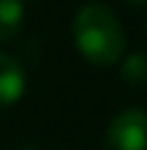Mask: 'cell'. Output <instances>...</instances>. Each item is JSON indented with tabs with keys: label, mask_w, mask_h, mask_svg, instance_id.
<instances>
[{
	"label": "cell",
	"mask_w": 147,
	"mask_h": 150,
	"mask_svg": "<svg viewBox=\"0 0 147 150\" xmlns=\"http://www.w3.org/2000/svg\"><path fill=\"white\" fill-rule=\"evenodd\" d=\"M74 45L79 55L95 66H110L124 58L126 32L118 16L103 3H87L76 11L71 24Z\"/></svg>",
	"instance_id": "obj_1"
},
{
	"label": "cell",
	"mask_w": 147,
	"mask_h": 150,
	"mask_svg": "<svg viewBox=\"0 0 147 150\" xmlns=\"http://www.w3.org/2000/svg\"><path fill=\"white\" fill-rule=\"evenodd\" d=\"M108 150H147V111L124 108L105 129Z\"/></svg>",
	"instance_id": "obj_2"
},
{
	"label": "cell",
	"mask_w": 147,
	"mask_h": 150,
	"mask_svg": "<svg viewBox=\"0 0 147 150\" xmlns=\"http://www.w3.org/2000/svg\"><path fill=\"white\" fill-rule=\"evenodd\" d=\"M24 90H26V71H24V66L13 55L0 53V108H8V105L18 103Z\"/></svg>",
	"instance_id": "obj_3"
},
{
	"label": "cell",
	"mask_w": 147,
	"mask_h": 150,
	"mask_svg": "<svg viewBox=\"0 0 147 150\" xmlns=\"http://www.w3.org/2000/svg\"><path fill=\"white\" fill-rule=\"evenodd\" d=\"M24 32V0H0V45L13 42Z\"/></svg>",
	"instance_id": "obj_4"
},
{
	"label": "cell",
	"mask_w": 147,
	"mask_h": 150,
	"mask_svg": "<svg viewBox=\"0 0 147 150\" xmlns=\"http://www.w3.org/2000/svg\"><path fill=\"white\" fill-rule=\"evenodd\" d=\"M121 76L132 87H147V53H129L121 58Z\"/></svg>",
	"instance_id": "obj_5"
},
{
	"label": "cell",
	"mask_w": 147,
	"mask_h": 150,
	"mask_svg": "<svg viewBox=\"0 0 147 150\" xmlns=\"http://www.w3.org/2000/svg\"><path fill=\"white\" fill-rule=\"evenodd\" d=\"M124 3H132V5H147V0H124Z\"/></svg>",
	"instance_id": "obj_6"
},
{
	"label": "cell",
	"mask_w": 147,
	"mask_h": 150,
	"mask_svg": "<svg viewBox=\"0 0 147 150\" xmlns=\"http://www.w3.org/2000/svg\"><path fill=\"white\" fill-rule=\"evenodd\" d=\"M18 150H37V148H34V145H21Z\"/></svg>",
	"instance_id": "obj_7"
},
{
	"label": "cell",
	"mask_w": 147,
	"mask_h": 150,
	"mask_svg": "<svg viewBox=\"0 0 147 150\" xmlns=\"http://www.w3.org/2000/svg\"><path fill=\"white\" fill-rule=\"evenodd\" d=\"M24 3H26V0H24ZM29 3H37V0H29Z\"/></svg>",
	"instance_id": "obj_8"
}]
</instances>
